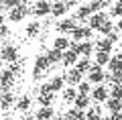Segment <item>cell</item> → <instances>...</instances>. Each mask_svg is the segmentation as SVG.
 Segmentation results:
<instances>
[{
    "label": "cell",
    "mask_w": 122,
    "mask_h": 120,
    "mask_svg": "<svg viewBox=\"0 0 122 120\" xmlns=\"http://www.w3.org/2000/svg\"><path fill=\"white\" fill-rule=\"evenodd\" d=\"M35 116H37V120H51L53 116H55V110H53V106H47V108L41 106Z\"/></svg>",
    "instance_id": "cell-16"
},
{
    "label": "cell",
    "mask_w": 122,
    "mask_h": 120,
    "mask_svg": "<svg viewBox=\"0 0 122 120\" xmlns=\"http://www.w3.org/2000/svg\"><path fill=\"white\" fill-rule=\"evenodd\" d=\"M20 4H22V0H0V6L6 8V10H12L16 6H20Z\"/></svg>",
    "instance_id": "cell-33"
},
{
    "label": "cell",
    "mask_w": 122,
    "mask_h": 120,
    "mask_svg": "<svg viewBox=\"0 0 122 120\" xmlns=\"http://www.w3.org/2000/svg\"><path fill=\"white\" fill-rule=\"evenodd\" d=\"M114 31H116V25H114V22H110V21H106L104 25H102L100 33L104 35V37H108V35H110V33H114Z\"/></svg>",
    "instance_id": "cell-34"
},
{
    "label": "cell",
    "mask_w": 122,
    "mask_h": 120,
    "mask_svg": "<svg viewBox=\"0 0 122 120\" xmlns=\"http://www.w3.org/2000/svg\"><path fill=\"white\" fill-rule=\"evenodd\" d=\"M69 45H71V41L67 37H57L55 41H53V49H57V51H61V53H65L67 49H69Z\"/></svg>",
    "instance_id": "cell-15"
},
{
    "label": "cell",
    "mask_w": 122,
    "mask_h": 120,
    "mask_svg": "<svg viewBox=\"0 0 122 120\" xmlns=\"http://www.w3.org/2000/svg\"><path fill=\"white\" fill-rule=\"evenodd\" d=\"M108 98H110V88L106 86V83H100V86H96L94 90H92V100H94V102L102 104Z\"/></svg>",
    "instance_id": "cell-5"
},
{
    "label": "cell",
    "mask_w": 122,
    "mask_h": 120,
    "mask_svg": "<svg viewBox=\"0 0 122 120\" xmlns=\"http://www.w3.org/2000/svg\"><path fill=\"white\" fill-rule=\"evenodd\" d=\"M94 31L90 26H83V25H77L73 31H71V39H73L75 43H83V41H90Z\"/></svg>",
    "instance_id": "cell-2"
},
{
    "label": "cell",
    "mask_w": 122,
    "mask_h": 120,
    "mask_svg": "<svg viewBox=\"0 0 122 120\" xmlns=\"http://www.w3.org/2000/svg\"><path fill=\"white\" fill-rule=\"evenodd\" d=\"M49 86H51L53 94H57V92H63V86H65V79H63V75H53L51 82H49Z\"/></svg>",
    "instance_id": "cell-17"
},
{
    "label": "cell",
    "mask_w": 122,
    "mask_h": 120,
    "mask_svg": "<svg viewBox=\"0 0 122 120\" xmlns=\"http://www.w3.org/2000/svg\"><path fill=\"white\" fill-rule=\"evenodd\" d=\"M108 21V16H106V12H96V14H92L90 18H87V26H90L92 31H100L102 25Z\"/></svg>",
    "instance_id": "cell-8"
},
{
    "label": "cell",
    "mask_w": 122,
    "mask_h": 120,
    "mask_svg": "<svg viewBox=\"0 0 122 120\" xmlns=\"http://www.w3.org/2000/svg\"><path fill=\"white\" fill-rule=\"evenodd\" d=\"M110 120H122V112H116V114L110 116Z\"/></svg>",
    "instance_id": "cell-42"
},
{
    "label": "cell",
    "mask_w": 122,
    "mask_h": 120,
    "mask_svg": "<svg viewBox=\"0 0 122 120\" xmlns=\"http://www.w3.org/2000/svg\"><path fill=\"white\" fill-rule=\"evenodd\" d=\"M94 43H90V41H83V43H79V49H77V53H79V57H92V53H94Z\"/></svg>",
    "instance_id": "cell-19"
},
{
    "label": "cell",
    "mask_w": 122,
    "mask_h": 120,
    "mask_svg": "<svg viewBox=\"0 0 122 120\" xmlns=\"http://www.w3.org/2000/svg\"><path fill=\"white\" fill-rule=\"evenodd\" d=\"M67 120H86V112L83 110H77V108H71L65 116Z\"/></svg>",
    "instance_id": "cell-30"
},
{
    "label": "cell",
    "mask_w": 122,
    "mask_h": 120,
    "mask_svg": "<svg viewBox=\"0 0 122 120\" xmlns=\"http://www.w3.org/2000/svg\"><path fill=\"white\" fill-rule=\"evenodd\" d=\"M118 2H120V4H122V0H118Z\"/></svg>",
    "instance_id": "cell-47"
},
{
    "label": "cell",
    "mask_w": 122,
    "mask_h": 120,
    "mask_svg": "<svg viewBox=\"0 0 122 120\" xmlns=\"http://www.w3.org/2000/svg\"><path fill=\"white\" fill-rule=\"evenodd\" d=\"M47 67H51L47 55H39V57L35 59V65H33V77H35V79H39V77H41V71H45Z\"/></svg>",
    "instance_id": "cell-6"
},
{
    "label": "cell",
    "mask_w": 122,
    "mask_h": 120,
    "mask_svg": "<svg viewBox=\"0 0 122 120\" xmlns=\"http://www.w3.org/2000/svg\"><path fill=\"white\" fill-rule=\"evenodd\" d=\"M12 82H14V73L10 71V69H6V71L0 73V88H2V90H8V88L12 86Z\"/></svg>",
    "instance_id": "cell-13"
},
{
    "label": "cell",
    "mask_w": 122,
    "mask_h": 120,
    "mask_svg": "<svg viewBox=\"0 0 122 120\" xmlns=\"http://www.w3.org/2000/svg\"><path fill=\"white\" fill-rule=\"evenodd\" d=\"M92 14H94V12L90 10V6L83 4V6H77V10H75V16H73V18H75V21H86V18H90Z\"/></svg>",
    "instance_id": "cell-20"
},
{
    "label": "cell",
    "mask_w": 122,
    "mask_h": 120,
    "mask_svg": "<svg viewBox=\"0 0 122 120\" xmlns=\"http://www.w3.org/2000/svg\"><path fill=\"white\" fill-rule=\"evenodd\" d=\"M14 106H16L18 112H26V110L30 108V98H29V96H22V98L16 100V104H14Z\"/></svg>",
    "instance_id": "cell-29"
},
{
    "label": "cell",
    "mask_w": 122,
    "mask_h": 120,
    "mask_svg": "<svg viewBox=\"0 0 122 120\" xmlns=\"http://www.w3.org/2000/svg\"><path fill=\"white\" fill-rule=\"evenodd\" d=\"M55 2H59V0H55Z\"/></svg>",
    "instance_id": "cell-48"
},
{
    "label": "cell",
    "mask_w": 122,
    "mask_h": 120,
    "mask_svg": "<svg viewBox=\"0 0 122 120\" xmlns=\"http://www.w3.org/2000/svg\"><path fill=\"white\" fill-rule=\"evenodd\" d=\"M53 100H55V94H45V96H39V104H41L43 108L51 106V104H53Z\"/></svg>",
    "instance_id": "cell-35"
},
{
    "label": "cell",
    "mask_w": 122,
    "mask_h": 120,
    "mask_svg": "<svg viewBox=\"0 0 122 120\" xmlns=\"http://www.w3.org/2000/svg\"><path fill=\"white\" fill-rule=\"evenodd\" d=\"M25 33H26V37H37V35L41 33V25H39V21L29 22V25H26V29H25Z\"/></svg>",
    "instance_id": "cell-25"
},
{
    "label": "cell",
    "mask_w": 122,
    "mask_h": 120,
    "mask_svg": "<svg viewBox=\"0 0 122 120\" xmlns=\"http://www.w3.org/2000/svg\"><path fill=\"white\" fill-rule=\"evenodd\" d=\"M110 16H116V18H122V4L116 2V4L110 6Z\"/></svg>",
    "instance_id": "cell-36"
},
{
    "label": "cell",
    "mask_w": 122,
    "mask_h": 120,
    "mask_svg": "<svg viewBox=\"0 0 122 120\" xmlns=\"http://www.w3.org/2000/svg\"><path fill=\"white\" fill-rule=\"evenodd\" d=\"M100 120H110V116H102V118Z\"/></svg>",
    "instance_id": "cell-45"
},
{
    "label": "cell",
    "mask_w": 122,
    "mask_h": 120,
    "mask_svg": "<svg viewBox=\"0 0 122 120\" xmlns=\"http://www.w3.org/2000/svg\"><path fill=\"white\" fill-rule=\"evenodd\" d=\"M0 59L6 61L8 65L16 63L18 61V49L14 47V45H4V47L0 49Z\"/></svg>",
    "instance_id": "cell-3"
},
{
    "label": "cell",
    "mask_w": 122,
    "mask_h": 120,
    "mask_svg": "<svg viewBox=\"0 0 122 120\" xmlns=\"http://www.w3.org/2000/svg\"><path fill=\"white\" fill-rule=\"evenodd\" d=\"M106 39H110V43H112V45H114V43H120V33H118V31H114V33H110Z\"/></svg>",
    "instance_id": "cell-39"
},
{
    "label": "cell",
    "mask_w": 122,
    "mask_h": 120,
    "mask_svg": "<svg viewBox=\"0 0 122 120\" xmlns=\"http://www.w3.org/2000/svg\"><path fill=\"white\" fill-rule=\"evenodd\" d=\"M120 53H122V41H120Z\"/></svg>",
    "instance_id": "cell-46"
},
{
    "label": "cell",
    "mask_w": 122,
    "mask_h": 120,
    "mask_svg": "<svg viewBox=\"0 0 122 120\" xmlns=\"http://www.w3.org/2000/svg\"><path fill=\"white\" fill-rule=\"evenodd\" d=\"M110 98L122 100V86H112V88H110Z\"/></svg>",
    "instance_id": "cell-37"
},
{
    "label": "cell",
    "mask_w": 122,
    "mask_h": 120,
    "mask_svg": "<svg viewBox=\"0 0 122 120\" xmlns=\"http://www.w3.org/2000/svg\"><path fill=\"white\" fill-rule=\"evenodd\" d=\"M106 67L110 69V73H116V71H122V53H116V55L110 57L108 65Z\"/></svg>",
    "instance_id": "cell-12"
},
{
    "label": "cell",
    "mask_w": 122,
    "mask_h": 120,
    "mask_svg": "<svg viewBox=\"0 0 122 120\" xmlns=\"http://www.w3.org/2000/svg\"><path fill=\"white\" fill-rule=\"evenodd\" d=\"M94 47H96V51H104V53H110L112 51V47L114 45L110 43V39H100V41H96V43H94Z\"/></svg>",
    "instance_id": "cell-21"
},
{
    "label": "cell",
    "mask_w": 122,
    "mask_h": 120,
    "mask_svg": "<svg viewBox=\"0 0 122 120\" xmlns=\"http://www.w3.org/2000/svg\"><path fill=\"white\" fill-rule=\"evenodd\" d=\"M29 12H30V10L26 8V4H20V6H16V8L8 10V21L10 22H20V21H25V16Z\"/></svg>",
    "instance_id": "cell-7"
},
{
    "label": "cell",
    "mask_w": 122,
    "mask_h": 120,
    "mask_svg": "<svg viewBox=\"0 0 122 120\" xmlns=\"http://www.w3.org/2000/svg\"><path fill=\"white\" fill-rule=\"evenodd\" d=\"M63 2H65V6H67V10H69L71 6H75V4H77V0H63Z\"/></svg>",
    "instance_id": "cell-41"
},
{
    "label": "cell",
    "mask_w": 122,
    "mask_h": 120,
    "mask_svg": "<svg viewBox=\"0 0 122 120\" xmlns=\"http://www.w3.org/2000/svg\"><path fill=\"white\" fill-rule=\"evenodd\" d=\"M45 94H53L49 83H41V88H39V96H45Z\"/></svg>",
    "instance_id": "cell-38"
},
{
    "label": "cell",
    "mask_w": 122,
    "mask_h": 120,
    "mask_svg": "<svg viewBox=\"0 0 122 120\" xmlns=\"http://www.w3.org/2000/svg\"><path fill=\"white\" fill-rule=\"evenodd\" d=\"M106 108H108L112 114H116V112H122V100L108 98V100H106Z\"/></svg>",
    "instance_id": "cell-24"
},
{
    "label": "cell",
    "mask_w": 122,
    "mask_h": 120,
    "mask_svg": "<svg viewBox=\"0 0 122 120\" xmlns=\"http://www.w3.org/2000/svg\"><path fill=\"white\" fill-rule=\"evenodd\" d=\"M106 79H108V75H106L104 67H100V65H92V69L87 71V82L90 83H96V86H100V83H104Z\"/></svg>",
    "instance_id": "cell-1"
},
{
    "label": "cell",
    "mask_w": 122,
    "mask_h": 120,
    "mask_svg": "<svg viewBox=\"0 0 122 120\" xmlns=\"http://www.w3.org/2000/svg\"><path fill=\"white\" fill-rule=\"evenodd\" d=\"M47 55V59H49V63L51 65H55V63H61L63 61V53L61 51H57V49H51L49 53H45Z\"/></svg>",
    "instance_id": "cell-26"
},
{
    "label": "cell",
    "mask_w": 122,
    "mask_h": 120,
    "mask_svg": "<svg viewBox=\"0 0 122 120\" xmlns=\"http://www.w3.org/2000/svg\"><path fill=\"white\" fill-rule=\"evenodd\" d=\"M73 108L86 112L87 108H90V96H77V98H75V102H73Z\"/></svg>",
    "instance_id": "cell-22"
},
{
    "label": "cell",
    "mask_w": 122,
    "mask_h": 120,
    "mask_svg": "<svg viewBox=\"0 0 122 120\" xmlns=\"http://www.w3.org/2000/svg\"><path fill=\"white\" fill-rule=\"evenodd\" d=\"M63 79H65V83H69L71 88H77L79 83L83 82V73L79 71V69H75V67H69V71L63 73Z\"/></svg>",
    "instance_id": "cell-4"
},
{
    "label": "cell",
    "mask_w": 122,
    "mask_h": 120,
    "mask_svg": "<svg viewBox=\"0 0 122 120\" xmlns=\"http://www.w3.org/2000/svg\"><path fill=\"white\" fill-rule=\"evenodd\" d=\"M33 14H35V16H47V14H51V2H49V0H39L35 4Z\"/></svg>",
    "instance_id": "cell-9"
},
{
    "label": "cell",
    "mask_w": 122,
    "mask_h": 120,
    "mask_svg": "<svg viewBox=\"0 0 122 120\" xmlns=\"http://www.w3.org/2000/svg\"><path fill=\"white\" fill-rule=\"evenodd\" d=\"M10 35V29L6 25H0V37H8Z\"/></svg>",
    "instance_id": "cell-40"
},
{
    "label": "cell",
    "mask_w": 122,
    "mask_h": 120,
    "mask_svg": "<svg viewBox=\"0 0 122 120\" xmlns=\"http://www.w3.org/2000/svg\"><path fill=\"white\" fill-rule=\"evenodd\" d=\"M77 88H65V90H63V100H65L67 104H71V102H75V98H77Z\"/></svg>",
    "instance_id": "cell-28"
},
{
    "label": "cell",
    "mask_w": 122,
    "mask_h": 120,
    "mask_svg": "<svg viewBox=\"0 0 122 120\" xmlns=\"http://www.w3.org/2000/svg\"><path fill=\"white\" fill-rule=\"evenodd\" d=\"M14 104V98H12V94H10L8 90H4V92H0V108H4V110H8L10 106Z\"/></svg>",
    "instance_id": "cell-18"
},
{
    "label": "cell",
    "mask_w": 122,
    "mask_h": 120,
    "mask_svg": "<svg viewBox=\"0 0 122 120\" xmlns=\"http://www.w3.org/2000/svg\"><path fill=\"white\" fill-rule=\"evenodd\" d=\"M116 31H118V33H122V18H118V22H116Z\"/></svg>",
    "instance_id": "cell-43"
},
{
    "label": "cell",
    "mask_w": 122,
    "mask_h": 120,
    "mask_svg": "<svg viewBox=\"0 0 122 120\" xmlns=\"http://www.w3.org/2000/svg\"><path fill=\"white\" fill-rule=\"evenodd\" d=\"M0 63H2V59H0Z\"/></svg>",
    "instance_id": "cell-49"
},
{
    "label": "cell",
    "mask_w": 122,
    "mask_h": 120,
    "mask_svg": "<svg viewBox=\"0 0 122 120\" xmlns=\"http://www.w3.org/2000/svg\"><path fill=\"white\" fill-rule=\"evenodd\" d=\"M102 118V106H92L90 110L86 112V120H100Z\"/></svg>",
    "instance_id": "cell-23"
},
{
    "label": "cell",
    "mask_w": 122,
    "mask_h": 120,
    "mask_svg": "<svg viewBox=\"0 0 122 120\" xmlns=\"http://www.w3.org/2000/svg\"><path fill=\"white\" fill-rule=\"evenodd\" d=\"M110 53H104V51H98L96 53V61H94V63L96 65H100V67H104V65H108V61H110Z\"/></svg>",
    "instance_id": "cell-31"
},
{
    "label": "cell",
    "mask_w": 122,
    "mask_h": 120,
    "mask_svg": "<svg viewBox=\"0 0 122 120\" xmlns=\"http://www.w3.org/2000/svg\"><path fill=\"white\" fill-rule=\"evenodd\" d=\"M75 26H77V21H75L73 16L71 18H63V21L57 22V31H59V33H71Z\"/></svg>",
    "instance_id": "cell-10"
},
{
    "label": "cell",
    "mask_w": 122,
    "mask_h": 120,
    "mask_svg": "<svg viewBox=\"0 0 122 120\" xmlns=\"http://www.w3.org/2000/svg\"><path fill=\"white\" fill-rule=\"evenodd\" d=\"M65 12H67V6H65V2H63V0H59V2H53V4H51V14H53L55 18L65 16Z\"/></svg>",
    "instance_id": "cell-14"
},
{
    "label": "cell",
    "mask_w": 122,
    "mask_h": 120,
    "mask_svg": "<svg viewBox=\"0 0 122 120\" xmlns=\"http://www.w3.org/2000/svg\"><path fill=\"white\" fill-rule=\"evenodd\" d=\"M0 25H4V12L0 10Z\"/></svg>",
    "instance_id": "cell-44"
},
{
    "label": "cell",
    "mask_w": 122,
    "mask_h": 120,
    "mask_svg": "<svg viewBox=\"0 0 122 120\" xmlns=\"http://www.w3.org/2000/svg\"><path fill=\"white\" fill-rule=\"evenodd\" d=\"M92 61H90V57H79V61H77V65H75V69H79L81 73H87L92 69Z\"/></svg>",
    "instance_id": "cell-27"
},
{
    "label": "cell",
    "mask_w": 122,
    "mask_h": 120,
    "mask_svg": "<svg viewBox=\"0 0 122 120\" xmlns=\"http://www.w3.org/2000/svg\"><path fill=\"white\" fill-rule=\"evenodd\" d=\"M77 61H79V53L67 49V51L63 53V61H61V63L65 65V67H75V65H77Z\"/></svg>",
    "instance_id": "cell-11"
},
{
    "label": "cell",
    "mask_w": 122,
    "mask_h": 120,
    "mask_svg": "<svg viewBox=\"0 0 122 120\" xmlns=\"http://www.w3.org/2000/svg\"><path fill=\"white\" fill-rule=\"evenodd\" d=\"M92 90H94V88H92V83L87 82V79H83V82L77 86V94L79 96H92Z\"/></svg>",
    "instance_id": "cell-32"
}]
</instances>
